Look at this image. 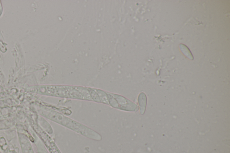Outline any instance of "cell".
Instances as JSON below:
<instances>
[{
	"mask_svg": "<svg viewBox=\"0 0 230 153\" xmlns=\"http://www.w3.org/2000/svg\"><path fill=\"white\" fill-rule=\"evenodd\" d=\"M37 111L41 116L61 124L64 126L69 128L85 136H86V135H88V136H90L91 132H93L92 130L88 128L79 123L76 122L71 119L64 117L53 110H49L42 107H38L37 108Z\"/></svg>",
	"mask_w": 230,
	"mask_h": 153,
	"instance_id": "obj_1",
	"label": "cell"
},
{
	"mask_svg": "<svg viewBox=\"0 0 230 153\" xmlns=\"http://www.w3.org/2000/svg\"><path fill=\"white\" fill-rule=\"evenodd\" d=\"M18 138L23 153H34L28 136L21 132H18Z\"/></svg>",
	"mask_w": 230,
	"mask_h": 153,
	"instance_id": "obj_2",
	"label": "cell"
},
{
	"mask_svg": "<svg viewBox=\"0 0 230 153\" xmlns=\"http://www.w3.org/2000/svg\"><path fill=\"white\" fill-rule=\"evenodd\" d=\"M9 153H16L15 151H10Z\"/></svg>",
	"mask_w": 230,
	"mask_h": 153,
	"instance_id": "obj_3",
	"label": "cell"
}]
</instances>
